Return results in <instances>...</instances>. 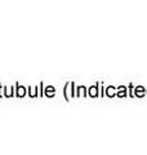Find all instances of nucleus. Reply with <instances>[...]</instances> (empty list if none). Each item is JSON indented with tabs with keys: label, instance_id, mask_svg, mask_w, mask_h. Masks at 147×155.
Instances as JSON below:
<instances>
[{
	"label": "nucleus",
	"instance_id": "1",
	"mask_svg": "<svg viewBox=\"0 0 147 155\" xmlns=\"http://www.w3.org/2000/svg\"><path fill=\"white\" fill-rule=\"evenodd\" d=\"M90 93H92L93 96H96V89H92V91H90Z\"/></svg>",
	"mask_w": 147,
	"mask_h": 155
}]
</instances>
